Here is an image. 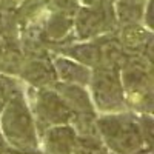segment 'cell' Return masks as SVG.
I'll return each mask as SVG.
<instances>
[{
	"label": "cell",
	"mask_w": 154,
	"mask_h": 154,
	"mask_svg": "<svg viewBox=\"0 0 154 154\" xmlns=\"http://www.w3.org/2000/svg\"><path fill=\"white\" fill-rule=\"evenodd\" d=\"M142 25L148 29L152 31V0H146L145 8H143V16H142Z\"/></svg>",
	"instance_id": "ffe728a7"
},
{
	"label": "cell",
	"mask_w": 154,
	"mask_h": 154,
	"mask_svg": "<svg viewBox=\"0 0 154 154\" xmlns=\"http://www.w3.org/2000/svg\"><path fill=\"white\" fill-rule=\"evenodd\" d=\"M3 154H42V151H40V149H37V151H31V152H20V151L9 149V151H6V152H3Z\"/></svg>",
	"instance_id": "603a6c76"
},
{
	"label": "cell",
	"mask_w": 154,
	"mask_h": 154,
	"mask_svg": "<svg viewBox=\"0 0 154 154\" xmlns=\"http://www.w3.org/2000/svg\"><path fill=\"white\" fill-rule=\"evenodd\" d=\"M53 65L59 82L88 86L89 77H91V68L60 54H53Z\"/></svg>",
	"instance_id": "5bb4252c"
},
{
	"label": "cell",
	"mask_w": 154,
	"mask_h": 154,
	"mask_svg": "<svg viewBox=\"0 0 154 154\" xmlns=\"http://www.w3.org/2000/svg\"><path fill=\"white\" fill-rule=\"evenodd\" d=\"M19 89H22V82L17 77H11L0 72V112H2L6 100Z\"/></svg>",
	"instance_id": "e0dca14e"
},
{
	"label": "cell",
	"mask_w": 154,
	"mask_h": 154,
	"mask_svg": "<svg viewBox=\"0 0 154 154\" xmlns=\"http://www.w3.org/2000/svg\"><path fill=\"white\" fill-rule=\"evenodd\" d=\"M74 38L75 40H94V38L117 29L116 16L111 11L91 9L77 6L74 12Z\"/></svg>",
	"instance_id": "8992f818"
},
{
	"label": "cell",
	"mask_w": 154,
	"mask_h": 154,
	"mask_svg": "<svg viewBox=\"0 0 154 154\" xmlns=\"http://www.w3.org/2000/svg\"><path fill=\"white\" fill-rule=\"evenodd\" d=\"M17 79L28 83L34 89L53 86L57 82L56 69L53 65V54L42 57H25Z\"/></svg>",
	"instance_id": "9c48e42d"
},
{
	"label": "cell",
	"mask_w": 154,
	"mask_h": 154,
	"mask_svg": "<svg viewBox=\"0 0 154 154\" xmlns=\"http://www.w3.org/2000/svg\"><path fill=\"white\" fill-rule=\"evenodd\" d=\"M74 2H77V0H74Z\"/></svg>",
	"instance_id": "d4e9b609"
},
{
	"label": "cell",
	"mask_w": 154,
	"mask_h": 154,
	"mask_svg": "<svg viewBox=\"0 0 154 154\" xmlns=\"http://www.w3.org/2000/svg\"><path fill=\"white\" fill-rule=\"evenodd\" d=\"M146 0H114V16L117 26L128 23H142Z\"/></svg>",
	"instance_id": "2e32d148"
},
{
	"label": "cell",
	"mask_w": 154,
	"mask_h": 154,
	"mask_svg": "<svg viewBox=\"0 0 154 154\" xmlns=\"http://www.w3.org/2000/svg\"><path fill=\"white\" fill-rule=\"evenodd\" d=\"M117 38L128 56H142L149 63H154L152 46L154 35L152 31L148 29L142 23H128L120 25L116 29Z\"/></svg>",
	"instance_id": "52a82bcc"
},
{
	"label": "cell",
	"mask_w": 154,
	"mask_h": 154,
	"mask_svg": "<svg viewBox=\"0 0 154 154\" xmlns=\"http://www.w3.org/2000/svg\"><path fill=\"white\" fill-rule=\"evenodd\" d=\"M86 88L97 114L120 112L126 109L125 91L117 69L103 66L93 68Z\"/></svg>",
	"instance_id": "277c9868"
},
{
	"label": "cell",
	"mask_w": 154,
	"mask_h": 154,
	"mask_svg": "<svg viewBox=\"0 0 154 154\" xmlns=\"http://www.w3.org/2000/svg\"><path fill=\"white\" fill-rule=\"evenodd\" d=\"M140 131H142L143 140L146 146H152L154 142V119L152 114H137Z\"/></svg>",
	"instance_id": "ac0fdd59"
},
{
	"label": "cell",
	"mask_w": 154,
	"mask_h": 154,
	"mask_svg": "<svg viewBox=\"0 0 154 154\" xmlns=\"http://www.w3.org/2000/svg\"><path fill=\"white\" fill-rule=\"evenodd\" d=\"M51 53L69 57L91 69L99 66V63H100L99 48L94 40H72L69 43L54 48Z\"/></svg>",
	"instance_id": "4fadbf2b"
},
{
	"label": "cell",
	"mask_w": 154,
	"mask_h": 154,
	"mask_svg": "<svg viewBox=\"0 0 154 154\" xmlns=\"http://www.w3.org/2000/svg\"><path fill=\"white\" fill-rule=\"evenodd\" d=\"M53 88L57 91V94L63 99V102L69 106V109L74 114H97L86 86L57 80L53 85Z\"/></svg>",
	"instance_id": "8fae6325"
},
{
	"label": "cell",
	"mask_w": 154,
	"mask_h": 154,
	"mask_svg": "<svg viewBox=\"0 0 154 154\" xmlns=\"http://www.w3.org/2000/svg\"><path fill=\"white\" fill-rule=\"evenodd\" d=\"M11 148H9V145L6 143V140H5V137H3V134H2V130H0V154H3V152H6V151H9Z\"/></svg>",
	"instance_id": "44dd1931"
},
{
	"label": "cell",
	"mask_w": 154,
	"mask_h": 154,
	"mask_svg": "<svg viewBox=\"0 0 154 154\" xmlns=\"http://www.w3.org/2000/svg\"><path fill=\"white\" fill-rule=\"evenodd\" d=\"M0 130L11 149L20 152L40 149L35 120L23 88L6 100L0 112Z\"/></svg>",
	"instance_id": "6da1fadb"
},
{
	"label": "cell",
	"mask_w": 154,
	"mask_h": 154,
	"mask_svg": "<svg viewBox=\"0 0 154 154\" xmlns=\"http://www.w3.org/2000/svg\"><path fill=\"white\" fill-rule=\"evenodd\" d=\"M72 25H74V14L72 12L57 9L54 6V11L51 12L49 17L43 23L42 31L38 34V38L53 51L57 46H62L65 43L75 40Z\"/></svg>",
	"instance_id": "ba28073f"
},
{
	"label": "cell",
	"mask_w": 154,
	"mask_h": 154,
	"mask_svg": "<svg viewBox=\"0 0 154 154\" xmlns=\"http://www.w3.org/2000/svg\"><path fill=\"white\" fill-rule=\"evenodd\" d=\"M119 75L126 109L136 114H152V63L142 56H130Z\"/></svg>",
	"instance_id": "3957f363"
},
{
	"label": "cell",
	"mask_w": 154,
	"mask_h": 154,
	"mask_svg": "<svg viewBox=\"0 0 154 154\" xmlns=\"http://www.w3.org/2000/svg\"><path fill=\"white\" fill-rule=\"evenodd\" d=\"M74 154H79V152H74Z\"/></svg>",
	"instance_id": "cb8c5ba5"
},
{
	"label": "cell",
	"mask_w": 154,
	"mask_h": 154,
	"mask_svg": "<svg viewBox=\"0 0 154 154\" xmlns=\"http://www.w3.org/2000/svg\"><path fill=\"white\" fill-rule=\"evenodd\" d=\"M133 154H154V151H152V146H143V148H140L139 151H136Z\"/></svg>",
	"instance_id": "7402d4cb"
},
{
	"label": "cell",
	"mask_w": 154,
	"mask_h": 154,
	"mask_svg": "<svg viewBox=\"0 0 154 154\" xmlns=\"http://www.w3.org/2000/svg\"><path fill=\"white\" fill-rule=\"evenodd\" d=\"M94 42L97 43L99 56H100L99 66L120 71V68L126 63V60L130 59V56H128L125 53V49L122 48L116 31L108 32V34H103V35L94 38Z\"/></svg>",
	"instance_id": "7c38bea8"
},
{
	"label": "cell",
	"mask_w": 154,
	"mask_h": 154,
	"mask_svg": "<svg viewBox=\"0 0 154 154\" xmlns=\"http://www.w3.org/2000/svg\"><path fill=\"white\" fill-rule=\"evenodd\" d=\"M32 100L28 102L35 120L38 136L49 126L71 123L74 112L69 109V106L63 102V99L57 94L53 86L37 89L32 88Z\"/></svg>",
	"instance_id": "5b68a950"
},
{
	"label": "cell",
	"mask_w": 154,
	"mask_h": 154,
	"mask_svg": "<svg viewBox=\"0 0 154 154\" xmlns=\"http://www.w3.org/2000/svg\"><path fill=\"white\" fill-rule=\"evenodd\" d=\"M96 126L102 142L111 154H133L146 146L139 117L133 111L97 114Z\"/></svg>",
	"instance_id": "7a4b0ae2"
},
{
	"label": "cell",
	"mask_w": 154,
	"mask_h": 154,
	"mask_svg": "<svg viewBox=\"0 0 154 154\" xmlns=\"http://www.w3.org/2000/svg\"><path fill=\"white\" fill-rule=\"evenodd\" d=\"M77 133L69 123L49 126L38 136L42 154H74Z\"/></svg>",
	"instance_id": "30bf717a"
},
{
	"label": "cell",
	"mask_w": 154,
	"mask_h": 154,
	"mask_svg": "<svg viewBox=\"0 0 154 154\" xmlns=\"http://www.w3.org/2000/svg\"><path fill=\"white\" fill-rule=\"evenodd\" d=\"M23 53L19 38L0 37V72L17 77L23 63Z\"/></svg>",
	"instance_id": "9a60e30c"
},
{
	"label": "cell",
	"mask_w": 154,
	"mask_h": 154,
	"mask_svg": "<svg viewBox=\"0 0 154 154\" xmlns=\"http://www.w3.org/2000/svg\"><path fill=\"white\" fill-rule=\"evenodd\" d=\"M77 3H79V6H85V8L114 12V0H77Z\"/></svg>",
	"instance_id": "d6986e66"
}]
</instances>
